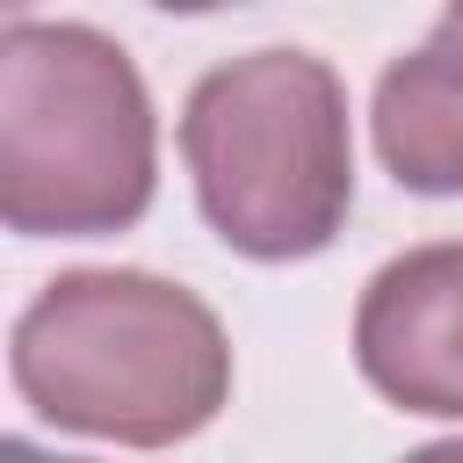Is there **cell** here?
I'll return each instance as SVG.
<instances>
[{
  "mask_svg": "<svg viewBox=\"0 0 463 463\" xmlns=\"http://www.w3.org/2000/svg\"><path fill=\"white\" fill-rule=\"evenodd\" d=\"M14 398L80 441L174 449L232 398V340L217 311L145 268L51 275L7 340Z\"/></svg>",
  "mask_w": 463,
  "mask_h": 463,
  "instance_id": "obj_1",
  "label": "cell"
},
{
  "mask_svg": "<svg viewBox=\"0 0 463 463\" xmlns=\"http://www.w3.org/2000/svg\"><path fill=\"white\" fill-rule=\"evenodd\" d=\"M159 116L145 72L94 22L0 36V217L22 239H109L152 210Z\"/></svg>",
  "mask_w": 463,
  "mask_h": 463,
  "instance_id": "obj_2",
  "label": "cell"
},
{
  "mask_svg": "<svg viewBox=\"0 0 463 463\" xmlns=\"http://www.w3.org/2000/svg\"><path fill=\"white\" fill-rule=\"evenodd\" d=\"M181 159L203 224L246 260H311L354 210L347 87L311 51H246L188 87Z\"/></svg>",
  "mask_w": 463,
  "mask_h": 463,
  "instance_id": "obj_3",
  "label": "cell"
},
{
  "mask_svg": "<svg viewBox=\"0 0 463 463\" xmlns=\"http://www.w3.org/2000/svg\"><path fill=\"white\" fill-rule=\"evenodd\" d=\"M354 369L376 398L463 427V239L383 260L354 304Z\"/></svg>",
  "mask_w": 463,
  "mask_h": 463,
  "instance_id": "obj_4",
  "label": "cell"
},
{
  "mask_svg": "<svg viewBox=\"0 0 463 463\" xmlns=\"http://www.w3.org/2000/svg\"><path fill=\"white\" fill-rule=\"evenodd\" d=\"M376 159L412 195H463V72L420 43L376 72L369 101Z\"/></svg>",
  "mask_w": 463,
  "mask_h": 463,
  "instance_id": "obj_5",
  "label": "cell"
},
{
  "mask_svg": "<svg viewBox=\"0 0 463 463\" xmlns=\"http://www.w3.org/2000/svg\"><path fill=\"white\" fill-rule=\"evenodd\" d=\"M456 72H463V0H441V22H434V36H427Z\"/></svg>",
  "mask_w": 463,
  "mask_h": 463,
  "instance_id": "obj_6",
  "label": "cell"
},
{
  "mask_svg": "<svg viewBox=\"0 0 463 463\" xmlns=\"http://www.w3.org/2000/svg\"><path fill=\"white\" fill-rule=\"evenodd\" d=\"M166 14H217V7H246V0H152Z\"/></svg>",
  "mask_w": 463,
  "mask_h": 463,
  "instance_id": "obj_7",
  "label": "cell"
},
{
  "mask_svg": "<svg viewBox=\"0 0 463 463\" xmlns=\"http://www.w3.org/2000/svg\"><path fill=\"white\" fill-rule=\"evenodd\" d=\"M7 7H29V0H7Z\"/></svg>",
  "mask_w": 463,
  "mask_h": 463,
  "instance_id": "obj_8",
  "label": "cell"
}]
</instances>
